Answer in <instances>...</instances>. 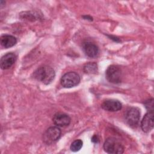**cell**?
<instances>
[{
	"label": "cell",
	"mask_w": 154,
	"mask_h": 154,
	"mask_svg": "<svg viewBox=\"0 0 154 154\" xmlns=\"http://www.w3.org/2000/svg\"><path fill=\"white\" fill-rule=\"evenodd\" d=\"M34 78L43 84L48 85L54 79L55 73L50 66H43L38 67L33 73Z\"/></svg>",
	"instance_id": "cell-1"
},
{
	"label": "cell",
	"mask_w": 154,
	"mask_h": 154,
	"mask_svg": "<svg viewBox=\"0 0 154 154\" xmlns=\"http://www.w3.org/2000/svg\"><path fill=\"white\" fill-rule=\"evenodd\" d=\"M103 149L108 153L121 154L124 152V147L120 141L114 137H109L103 143Z\"/></svg>",
	"instance_id": "cell-2"
},
{
	"label": "cell",
	"mask_w": 154,
	"mask_h": 154,
	"mask_svg": "<svg viewBox=\"0 0 154 154\" xmlns=\"http://www.w3.org/2000/svg\"><path fill=\"white\" fill-rule=\"evenodd\" d=\"M105 76L109 82L119 84L122 82L123 74L121 69L118 66L111 65L105 72Z\"/></svg>",
	"instance_id": "cell-3"
},
{
	"label": "cell",
	"mask_w": 154,
	"mask_h": 154,
	"mask_svg": "<svg viewBox=\"0 0 154 154\" xmlns=\"http://www.w3.org/2000/svg\"><path fill=\"white\" fill-rule=\"evenodd\" d=\"M80 76L75 72H69L61 77L60 82L64 88H72L79 84L80 82Z\"/></svg>",
	"instance_id": "cell-4"
},
{
	"label": "cell",
	"mask_w": 154,
	"mask_h": 154,
	"mask_svg": "<svg viewBox=\"0 0 154 154\" xmlns=\"http://www.w3.org/2000/svg\"><path fill=\"white\" fill-rule=\"evenodd\" d=\"M61 131L58 126H51L43 134V141L46 144H51L61 137Z\"/></svg>",
	"instance_id": "cell-5"
},
{
	"label": "cell",
	"mask_w": 154,
	"mask_h": 154,
	"mask_svg": "<svg viewBox=\"0 0 154 154\" xmlns=\"http://www.w3.org/2000/svg\"><path fill=\"white\" fill-rule=\"evenodd\" d=\"M125 119L126 123L131 126H136L140 119V110L135 107L129 108L126 110L125 114Z\"/></svg>",
	"instance_id": "cell-6"
},
{
	"label": "cell",
	"mask_w": 154,
	"mask_h": 154,
	"mask_svg": "<svg viewBox=\"0 0 154 154\" xmlns=\"http://www.w3.org/2000/svg\"><path fill=\"white\" fill-rule=\"evenodd\" d=\"M141 128L143 132L148 133L153 128V112L148 111L141 122Z\"/></svg>",
	"instance_id": "cell-7"
},
{
	"label": "cell",
	"mask_w": 154,
	"mask_h": 154,
	"mask_svg": "<svg viewBox=\"0 0 154 154\" xmlns=\"http://www.w3.org/2000/svg\"><path fill=\"white\" fill-rule=\"evenodd\" d=\"M17 56L13 52H8L3 55L0 61L1 67L3 70L10 69L16 62Z\"/></svg>",
	"instance_id": "cell-8"
},
{
	"label": "cell",
	"mask_w": 154,
	"mask_h": 154,
	"mask_svg": "<svg viewBox=\"0 0 154 154\" xmlns=\"http://www.w3.org/2000/svg\"><path fill=\"white\" fill-rule=\"evenodd\" d=\"M101 107L105 111L115 112L120 110L122 108V105L121 102L117 100L107 99L103 102Z\"/></svg>",
	"instance_id": "cell-9"
},
{
	"label": "cell",
	"mask_w": 154,
	"mask_h": 154,
	"mask_svg": "<svg viewBox=\"0 0 154 154\" xmlns=\"http://www.w3.org/2000/svg\"><path fill=\"white\" fill-rule=\"evenodd\" d=\"M54 123L58 127H65L70 123V117L66 114L58 112L56 113L52 119Z\"/></svg>",
	"instance_id": "cell-10"
},
{
	"label": "cell",
	"mask_w": 154,
	"mask_h": 154,
	"mask_svg": "<svg viewBox=\"0 0 154 154\" xmlns=\"http://www.w3.org/2000/svg\"><path fill=\"white\" fill-rule=\"evenodd\" d=\"M85 55L90 58H95L99 54V48L96 45L91 42H85L82 45Z\"/></svg>",
	"instance_id": "cell-11"
},
{
	"label": "cell",
	"mask_w": 154,
	"mask_h": 154,
	"mask_svg": "<svg viewBox=\"0 0 154 154\" xmlns=\"http://www.w3.org/2000/svg\"><path fill=\"white\" fill-rule=\"evenodd\" d=\"M1 44L5 48H9L14 46L17 43L16 38L11 35L4 34L1 35Z\"/></svg>",
	"instance_id": "cell-12"
},
{
	"label": "cell",
	"mask_w": 154,
	"mask_h": 154,
	"mask_svg": "<svg viewBox=\"0 0 154 154\" xmlns=\"http://www.w3.org/2000/svg\"><path fill=\"white\" fill-rule=\"evenodd\" d=\"M97 64L94 62H90L85 64L83 67V70L86 73L93 74L97 72Z\"/></svg>",
	"instance_id": "cell-13"
},
{
	"label": "cell",
	"mask_w": 154,
	"mask_h": 154,
	"mask_svg": "<svg viewBox=\"0 0 154 154\" xmlns=\"http://www.w3.org/2000/svg\"><path fill=\"white\" fill-rule=\"evenodd\" d=\"M82 144H83V142L80 139L75 140L72 142V143L70 145V150L75 152H78L82 148Z\"/></svg>",
	"instance_id": "cell-14"
},
{
	"label": "cell",
	"mask_w": 154,
	"mask_h": 154,
	"mask_svg": "<svg viewBox=\"0 0 154 154\" xmlns=\"http://www.w3.org/2000/svg\"><path fill=\"white\" fill-rule=\"evenodd\" d=\"M144 106L148 111L153 112V99H148L145 101Z\"/></svg>",
	"instance_id": "cell-15"
},
{
	"label": "cell",
	"mask_w": 154,
	"mask_h": 154,
	"mask_svg": "<svg viewBox=\"0 0 154 154\" xmlns=\"http://www.w3.org/2000/svg\"><path fill=\"white\" fill-rule=\"evenodd\" d=\"M99 141V137L97 135H94L91 138V141L94 143H97Z\"/></svg>",
	"instance_id": "cell-16"
},
{
	"label": "cell",
	"mask_w": 154,
	"mask_h": 154,
	"mask_svg": "<svg viewBox=\"0 0 154 154\" xmlns=\"http://www.w3.org/2000/svg\"><path fill=\"white\" fill-rule=\"evenodd\" d=\"M82 17L84 19H86V20H88L90 21H92L93 20V17H91L90 16H88V15H85V16H83Z\"/></svg>",
	"instance_id": "cell-17"
}]
</instances>
